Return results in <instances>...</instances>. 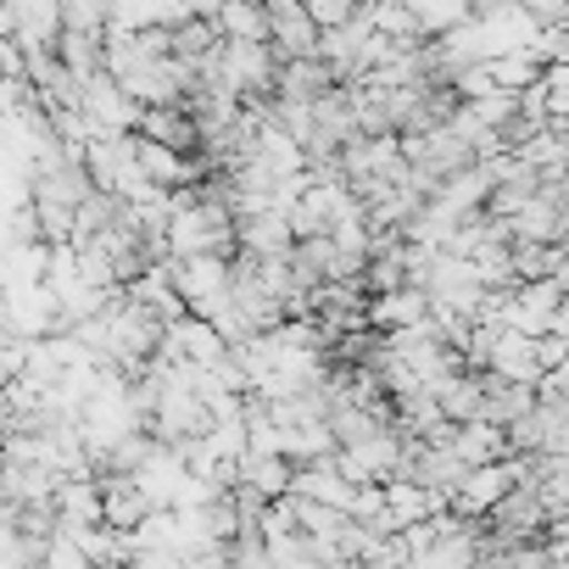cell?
<instances>
[{
	"instance_id": "cell-1",
	"label": "cell",
	"mask_w": 569,
	"mask_h": 569,
	"mask_svg": "<svg viewBox=\"0 0 569 569\" xmlns=\"http://www.w3.org/2000/svg\"><path fill=\"white\" fill-rule=\"evenodd\" d=\"M262 12H268V46L284 62H302V57H319V23L308 12V0H262Z\"/></svg>"
},
{
	"instance_id": "cell-2",
	"label": "cell",
	"mask_w": 569,
	"mask_h": 569,
	"mask_svg": "<svg viewBox=\"0 0 569 569\" xmlns=\"http://www.w3.org/2000/svg\"><path fill=\"white\" fill-rule=\"evenodd\" d=\"M486 369L491 375H508V380H519V386H536L541 380V363H536V336H519V330H497V341H491V358H486Z\"/></svg>"
},
{
	"instance_id": "cell-3",
	"label": "cell",
	"mask_w": 569,
	"mask_h": 569,
	"mask_svg": "<svg viewBox=\"0 0 569 569\" xmlns=\"http://www.w3.org/2000/svg\"><path fill=\"white\" fill-rule=\"evenodd\" d=\"M291 480H297V463L291 458H279V452H246L234 486H251L257 497L279 502V497H291Z\"/></svg>"
},
{
	"instance_id": "cell-4",
	"label": "cell",
	"mask_w": 569,
	"mask_h": 569,
	"mask_svg": "<svg viewBox=\"0 0 569 569\" xmlns=\"http://www.w3.org/2000/svg\"><path fill=\"white\" fill-rule=\"evenodd\" d=\"M452 447L469 469L475 463H502L508 458V430H497L486 419H463V425H452Z\"/></svg>"
},
{
	"instance_id": "cell-5",
	"label": "cell",
	"mask_w": 569,
	"mask_h": 569,
	"mask_svg": "<svg viewBox=\"0 0 569 569\" xmlns=\"http://www.w3.org/2000/svg\"><path fill=\"white\" fill-rule=\"evenodd\" d=\"M212 29L218 40H268V12L262 0H223L212 12Z\"/></svg>"
},
{
	"instance_id": "cell-6",
	"label": "cell",
	"mask_w": 569,
	"mask_h": 569,
	"mask_svg": "<svg viewBox=\"0 0 569 569\" xmlns=\"http://www.w3.org/2000/svg\"><path fill=\"white\" fill-rule=\"evenodd\" d=\"M519 12L536 29H569V0H519Z\"/></svg>"
}]
</instances>
